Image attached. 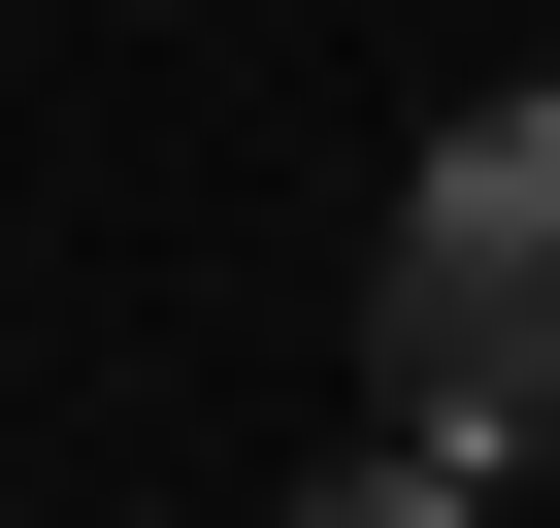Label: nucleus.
Returning a JSON list of instances; mask_svg holds the SVG:
<instances>
[{"label": "nucleus", "mask_w": 560, "mask_h": 528, "mask_svg": "<svg viewBox=\"0 0 560 528\" xmlns=\"http://www.w3.org/2000/svg\"><path fill=\"white\" fill-rule=\"evenodd\" d=\"M363 364H396V462L560 429V67L429 133V198H396V264H363Z\"/></svg>", "instance_id": "nucleus-1"}, {"label": "nucleus", "mask_w": 560, "mask_h": 528, "mask_svg": "<svg viewBox=\"0 0 560 528\" xmlns=\"http://www.w3.org/2000/svg\"><path fill=\"white\" fill-rule=\"evenodd\" d=\"M298 528H462V462H330V495H298Z\"/></svg>", "instance_id": "nucleus-2"}]
</instances>
